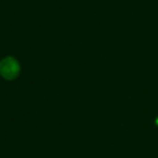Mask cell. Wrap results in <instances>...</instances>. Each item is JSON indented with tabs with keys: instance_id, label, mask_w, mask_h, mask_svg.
<instances>
[{
	"instance_id": "cell-1",
	"label": "cell",
	"mask_w": 158,
	"mask_h": 158,
	"mask_svg": "<svg viewBox=\"0 0 158 158\" xmlns=\"http://www.w3.org/2000/svg\"><path fill=\"white\" fill-rule=\"evenodd\" d=\"M20 64L13 57H6L0 60V75L7 80H13L20 73Z\"/></svg>"
}]
</instances>
